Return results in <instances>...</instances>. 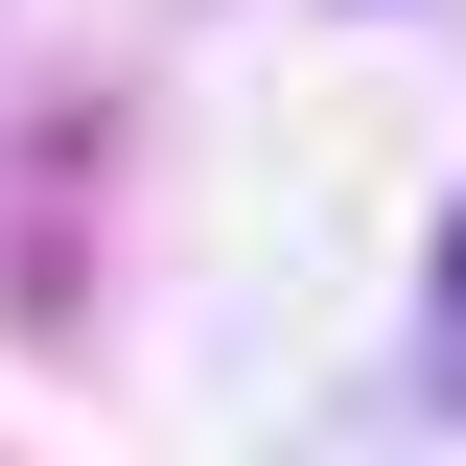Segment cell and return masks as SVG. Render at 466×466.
Wrapping results in <instances>:
<instances>
[{
	"instance_id": "1",
	"label": "cell",
	"mask_w": 466,
	"mask_h": 466,
	"mask_svg": "<svg viewBox=\"0 0 466 466\" xmlns=\"http://www.w3.org/2000/svg\"><path fill=\"white\" fill-rule=\"evenodd\" d=\"M420 350L466 373V210H443V280H420Z\"/></svg>"
}]
</instances>
